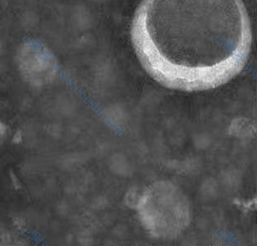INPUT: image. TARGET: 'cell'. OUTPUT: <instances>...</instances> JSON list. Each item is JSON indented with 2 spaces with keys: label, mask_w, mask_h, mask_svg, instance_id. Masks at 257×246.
<instances>
[{
  "label": "cell",
  "mask_w": 257,
  "mask_h": 246,
  "mask_svg": "<svg viewBox=\"0 0 257 246\" xmlns=\"http://www.w3.org/2000/svg\"><path fill=\"white\" fill-rule=\"evenodd\" d=\"M6 132H7L6 125L2 122H0V138L4 137L6 135Z\"/></svg>",
  "instance_id": "obj_3"
},
{
  "label": "cell",
  "mask_w": 257,
  "mask_h": 246,
  "mask_svg": "<svg viewBox=\"0 0 257 246\" xmlns=\"http://www.w3.org/2000/svg\"><path fill=\"white\" fill-rule=\"evenodd\" d=\"M12 141H13L14 144H21L22 141H23V134L21 131H17V132L15 133V135H13V137H12Z\"/></svg>",
  "instance_id": "obj_2"
},
{
  "label": "cell",
  "mask_w": 257,
  "mask_h": 246,
  "mask_svg": "<svg viewBox=\"0 0 257 246\" xmlns=\"http://www.w3.org/2000/svg\"><path fill=\"white\" fill-rule=\"evenodd\" d=\"M11 182H12V184H13L15 188H20V182H19L18 178H17V177L15 174L11 175Z\"/></svg>",
  "instance_id": "obj_4"
},
{
  "label": "cell",
  "mask_w": 257,
  "mask_h": 246,
  "mask_svg": "<svg viewBox=\"0 0 257 246\" xmlns=\"http://www.w3.org/2000/svg\"><path fill=\"white\" fill-rule=\"evenodd\" d=\"M131 36L154 79L189 91L213 89L235 76L252 41L241 0H143Z\"/></svg>",
  "instance_id": "obj_1"
}]
</instances>
